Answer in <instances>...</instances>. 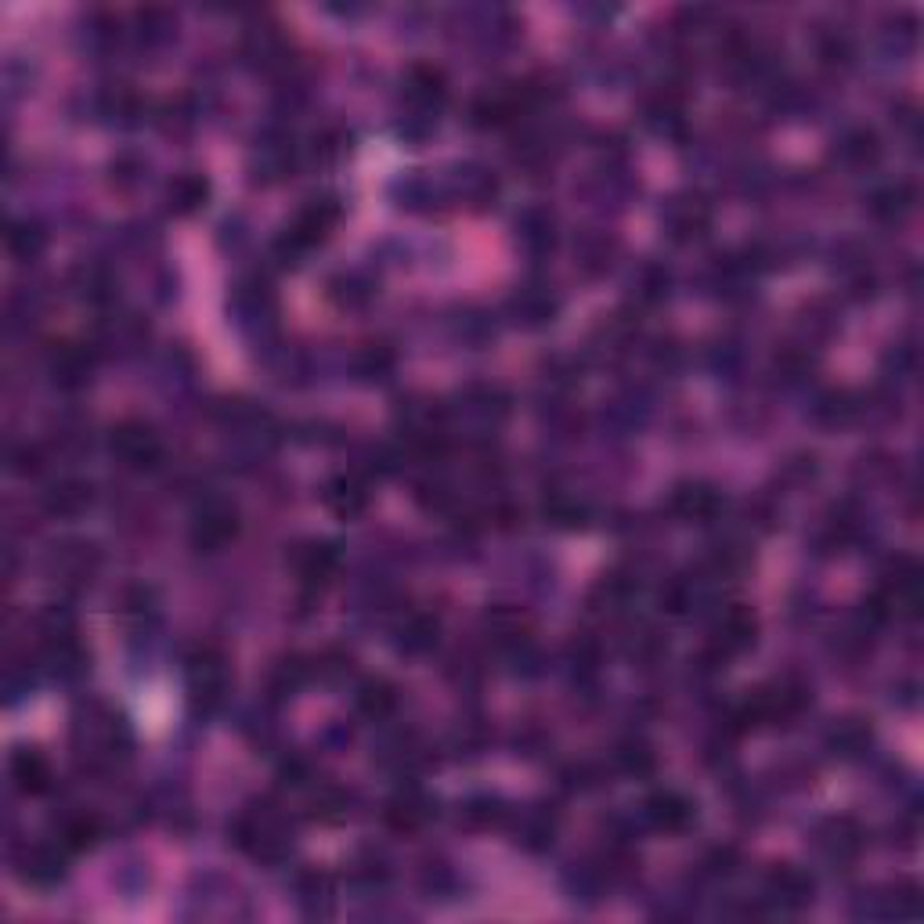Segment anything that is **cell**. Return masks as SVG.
<instances>
[{"mask_svg": "<svg viewBox=\"0 0 924 924\" xmlns=\"http://www.w3.org/2000/svg\"><path fill=\"white\" fill-rule=\"evenodd\" d=\"M336 217H340V206L333 199H322V203H311L307 210H300V217L289 228V246L293 250H311L315 242H322L329 231H333Z\"/></svg>", "mask_w": 924, "mask_h": 924, "instance_id": "6da1fadb", "label": "cell"}, {"mask_svg": "<svg viewBox=\"0 0 924 924\" xmlns=\"http://www.w3.org/2000/svg\"><path fill=\"white\" fill-rule=\"evenodd\" d=\"M112 452L134 470H145L159 459V441L145 423H123L120 430H112Z\"/></svg>", "mask_w": 924, "mask_h": 924, "instance_id": "7a4b0ae2", "label": "cell"}, {"mask_svg": "<svg viewBox=\"0 0 924 924\" xmlns=\"http://www.w3.org/2000/svg\"><path fill=\"white\" fill-rule=\"evenodd\" d=\"M766 892H769L766 896L769 903L780 906V910H802V906L813 903V878L784 863V867H777L769 874Z\"/></svg>", "mask_w": 924, "mask_h": 924, "instance_id": "3957f363", "label": "cell"}, {"mask_svg": "<svg viewBox=\"0 0 924 924\" xmlns=\"http://www.w3.org/2000/svg\"><path fill=\"white\" fill-rule=\"evenodd\" d=\"M647 816H650V823H654L657 831L675 834V831H686V827H690L693 805L686 802L679 791H661V795H654L647 802Z\"/></svg>", "mask_w": 924, "mask_h": 924, "instance_id": "277c9868", "label": "cell"}, {"mask_svg": "<svg viewBox=\"0 0 924 924\" xmlns=\"http://www.w3.org/2000/svg\"><path fill=\"white\" fill-rule=\"evenodd\" d=\"M11 780L26 795H44L47 787H51V766H47V758L40 751L22 748L19 755L11 758Z\"/></svg>", "mask_w": 924, "mask_h": 924, "instance_id": "5b68a950", "label": "cell"}, {"mask_svg": "<svg viewBox=\"0 0 924 924\" xmlns=\"http://www.w3.org/2000/svg\"><path fill=\"white\" fill-rule=\"evenodd\" d=\"M235 509L228 506H210L199 513V520H195V542L206 549H221L224 542H228L231 535H235Z\"/></svg>", "mask_w": 924, "mask_h": 924, "instance_id": "8992f818", "label": "cell"}, {"mask_svg": "<svg viewBox=\"0 0 924 924\" xmlns=\"http://www.w3.org/2000/svg\"><path fill=\"white\" fill-rule=\"evenodd\" d=\"M62 874V852L51 849V845H33L22 856V878L33 881V885H55Z\"/></svg>", "mask_w": 924, "mask_h": 924, "instance_id": "52a82bcc", "label": "cell"}, {"mask_svg": "<svg viewBox=\"0 0 924 924\" xmlns=\"http://www.w3.org/2000/svg\"><path fill=\"white\" fill-rule=\"evenodd\" d=\"M430 820V802L419 791H405L387 805V823L394 831H419Z\"/></svg>", "mask_w": 924, "mask_h": 924, "instance_id": "ba28073f", "label": "cell"}, {"mask_svg": "<svg viewBox=\"0 0 924 924\" xmlns=\"http://www.w3.org/2000/svg\"><path fill=\"white\" fill-rule=\"evenodd\" d=\"M672 506H675V513H683V517L704 520L719 509V495H715L712 488H704V484H686V488L675 491Z\"/></svg>", "mask_w": 924, "mask_h": 924, "instance_id": "9c48e42d", "label": "cell"}, {"mask_svg": "<svg viewBox=\"0 0 924 924\" xmlns=\"http://www.w3.org/2000/svg\"><path fill=\"white\" fill-rule=\"evenodd\" d=\"M87 506H91V488L80 481H62L47 491V509L58 513V517H73Z\"/></svg>", "mask_w": 924, "mask_h": 924, "instance_id": "30bf717a", "label": "cell"}, {"mask_svg": "<svg viewBox=\"0 0 924 924\" xmlns=\"http://www.w3.org/2000/svg\"><path fill=\"white\" fill-rule=\"evenodd\" d=\"M98 834H102V827H98V816L76 813V816H69V820L62 823L58 841H62V849H69V852H84V849H91L94 841H98Z\"/></svg>", "mask_w": 924, "mask_h": 924, "instance_id": "8fae6325", "label": "cell"}, {"mask_svg": "<svg viewBox=\"0 0 924 924\" xmlns=\"http://www.w3.org/2000/svg\"><path fill=\"white\" fill-rule=\"evenodd\" d=\"M325 502L336 509V513H343V517H354L361 506H365V484L358 481V477H336L333 484H329V491H325Z\"/></svg>", "mask_w": 924, "mask_h": 924, "instance_id": "7c38bea8", "label": "cell"}, {"mask_svg": "<svg viewBox=\"0 0 924 924\" xmlns=\"http://www.w3.org/2000/svg\"><path fill=\"white\" fill-rule=\"evenodd\" d=\"M394 704H398V693H394V686L390 683H383V679H369L358 693V708L365 715H372V719L390 715L394 712Z\"/></svg>", "mask_w": 924, "mask_h": 924, "instance_id": "4fadbf2b", "label": "cell"}, {"mask_svg": "<svg viewBox=\"0 0 924 924\" xmlns=\"http://www.w3.org/2000/svg\"><path fill=\"white\" fill-rule=\"evenodd\" d=\"M860 831L852 827L849 820H834L831 827H827V834H823V849L831 852V856H838V860H849V856H856L860 852Z\"/></svg>", "mask_w": 924, "mask_h": 924, "instance_id": "5bb4252c", "label": "cell"}, {"mask_svg": "<svg viewBox=\"0 0 924 924\" xmlns=\"http://www.w3.org/2000/svg\"><path fill=\"white\" fill-rule=\"evenodd\" d=\"M336 549L325 546V542H315V546H307L304 553H300V574H304L307 582H318V578H329V574L336 571Z\"/></svg>", "mask_w": 924, "mask_h": 924, "instance_id": "9a60e30c", "label": "cell"}, {"mask_svg": "<svg viewBox=\"0 0 924 924\" xmlns=\"http://www.w3.org/2000/svg\"><path fill=\"white\" fill-rule=\"evenodd\" d=\"M206 199V181H199V177H177L174 185H170V206L177 203V210H195V206Z\"/></svg>", "mask_w": 924, "mask_h": 924, "instance_id": "2e32d148", "label": "cell"}, {"mask_svg": "<svg viewBox=\"0 0 924 924\" xmlns=\"http://www.w3.org/2000/svg\"><path fill=\"white\" fill-rule=\"evenodd\" d=\"M704 224H708V206L697 203V199H690V203H683L672 213V228L679 235H701Z\"/></svg>", "mask_w": 924, "mask_h": 924, "instance_id": "e0dca14e", "label": "cell"}, {"mask_svg": "<svg viewBox=\"0 0 924 924\" xmlns=\"http://www.w3.org/2000/svg\"><path fill=\"white\" fill-rule=\"evenodd\" d=\"M19 242H22V257H26V260L33 257V253H40V250H44V235H40L37 228H29V224H19V228L11 231V239H8V246H11V250H15Z\"/></svg>", "mask_w": 924, "mask_h": 924, "instance_id": "ac0fdd59", "label": "cell"}]
</instances>
